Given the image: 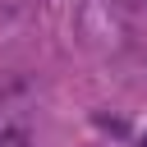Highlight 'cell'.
I'll return each instance as SVG.
<instances>
[{
	"label": "cell",
	"instance_id": "obj_1",
	"mask_svg": "<svg viewBox=\"0 0 147 147\" xmlns=\"http://www.w3.org/2000/svg\"><path fill=\"white\" fill-rule=\"evenodd\" d=\"M28 0H0V14H9V9H23Z\"/></svg>",
	"mask_w": 147,
	"mask_h": 147
},
{
	"label": "cell",
	"instance_id": "obj_2",
	"mask_svg": "<svg viewBox=\"0 0 147 147\" xmlns=\"http://www.w3.org/2000/svg\"><path fill=\"white\" fill-rule=\"evenodd\" d=\"M138 147H147V133H142V142H138Z\"/></svg>",
	"mask_w": 147,
	"mask_h": 147
}]
</instances>
